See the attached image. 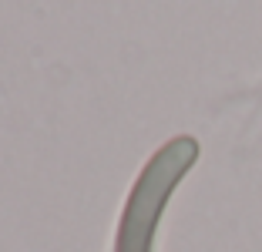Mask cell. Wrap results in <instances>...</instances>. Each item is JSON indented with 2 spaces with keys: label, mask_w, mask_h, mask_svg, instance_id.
Listing matches in <instances>:
<instances>
[{
  "label": "cell",
  "mask_w": 262,
  "mask_h": 252,
  "mask_svg": "<svg viewBox=\"0 0 262 252\" xmlns=\"http://www.w3.org/2000/svg\"><path fill=\"white\" fill-rule=\"evenodd\" d=\"M195 158V145L188 138H178L171 145H165L162 152L151 158V165L145 168V175L138 178L135 192L128 199L121 219V239H118V252H145L151 225L162 212V199L171 192L175 178L185 172V165Z\"/></svg>",
  "instance_id": "cell-1"
}]
</instances>
